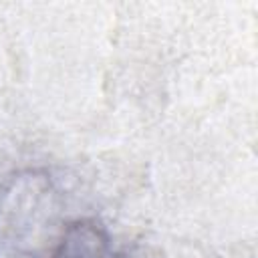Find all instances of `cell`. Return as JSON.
<instances>
[{
  "label": "cell",
  "mask_w": 258,
  "mask_h": 258,
  "mask_svg": "<svg viewBox=\"0 0 258 258\" xmlns=\"http://www.w3.org/2000/svg\"><path fill=\"white\" fill-rule=\"evenodd\" d=\"M56 258H115L107 232L91 222H75L67 228Z\"/></svg>",
  "instance_id": "2"
},
{
  "label": "cell",
  "mask_w": 258,
  "mask_h": 258,
  "mask_svg": "<svg viewBox=\"0 0 258 258\" xmlns=\"http://www.w3.org/2000/svg\"><path fill=\"white\" fill-rule=\"evenodd\" d=\"M64 204L46 169H22L0 187V258H56Z\"/></svg>",
  "instance_id": "1"
}]
</instances>
